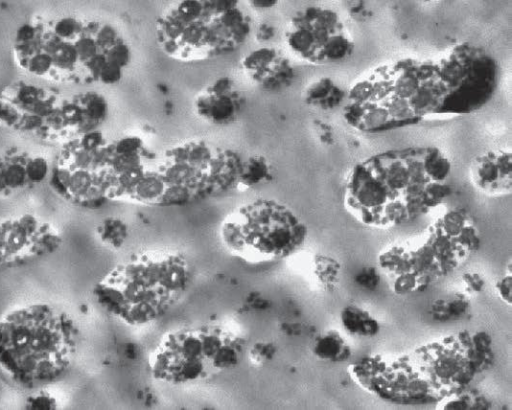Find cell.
<instances>
[{"label": "cell", "instance_id": "obj_1", "mask_svg": "<svg viewBox=\"0 0 512 410\" xmlns=\"http://www.w3.org/2000/svg\"><path fill=\"white\" fill-rule=\"evenodd\" d=\"M498 80L496 61L481 47L456 44L430 59L404 58L373 69L346 93L343 118L378 133L482 109Z\"/></svg>", "mask_w": 512, "mask_h": 410}, {"label": "cell", "instance_id": "obj_2", "mask_svg": "<svg viewBox=\"0 0 512 410\" xmlns=\"http://www.w3.org/2000/svg\"><path fill=\"white\" fill-rule=\"evenodd\" d=\"M449 157L438 147L389 149L356 162L343 188L346 211L363 226L390 229L451 195Z\"/></svg>", "mask_w": 512, "mask_h": 410}, {"label": "cell", "instance_id": "obj_3", "mask_svg": "<svg viewBox=\"0 0 512 410\" xmlns=\"http://www.w3.org/2000/svg\"><path fill=\"white\" fill-rule=\"evenodd\" d=\"M191 278L187 259L171 250H146L111 268L94 286L97 304L120 322L139 327L165 315Z\"/></svg>", "mask_w": 512, "mask_h": 410}, {"label": "cell", "instance_id": "obj_4", "mask_svg": "<svg viewBox=\"0 0 512 410\" xmlns=\"http://www.w3.org/2000/svg\"><path fill=\"white\" fill-rule=\"evenodd\" d=\"M76 343L65 311L46 302L15 307L0 317V370L21 385L53 381L70 366Z\"/></svg>", "mask_w": 512, "mask_h": 410}, {"label": "cell", "instance_id": "obj_5", "mask_svg": "<svg viewBox=\"0 0 512 410\" xmlns=\"http://www.w3.org/2000/svg\"><path fill=\"white\" fill-rule=\"evenodd\" d=\"M480 243L473 218L463 208H452L420 235L383 248L377 264L393 293H417L458 269Z\"/></svg>", "mask_w": 512, "mask_h": 410}, {"label": "cell", "instance_id": "obj_6", "mask_svg": "<svg viewBox=\"0 0 512 410\" xmlns=\"http://www.w3.org/2000/svg\"><path fill=\"white\" fill-rule=\"evenodd\" d=\"M251 32L250 18L235 0H183L156 20L161 50L180 61H200L240 47Z\"/></svg>", "mask_w": 512, "mask_h": 410}, {"label": "cell", "instance_id": "obj_7", "mask_svg": "<svg viewBox=\"0 0 512 410\" xmlns=\"http://www.w3.org/2000/svg\"><path fill=\"white\" fill-rule=\"evenodd\" d=\"M218 236L230 255L259 265L295 255L308 238V227L286 204L257 198L232 209L222 219Z\"/></svg>", "mask_w": 512, "mask_h": 410}, {"label": "cell", "instance_id": "obj_8", "mask_svg": "<svg viewBox=\"0 0 512 410\" xmlns=\"http://www.w3.org/2000/svg\"><path fill=\"white\" fill-rule=\"evenodd\" d=\"M243 340L224 326L208 324L166 332L149 353L152 378L170 385L209 380L239 364Z\"/></svg>", "mask_w": 512, "mask_h": 410}, {"label": "cell", "instance_id": "obj_9", "mask_svg": "<svg viewBox=\"0 0 512 410\" xmlns=\"http://www.w3.org/2000/svg\"><path fill=\"white\" fill-rule=\"evenodd\" d=\"M0 126L46 142H66L97 127V114L85 92L63 96L32 84L0 90Z\"/></svg>", "mask_w": 512, "mask_h": 410}, {"label": "cell", "instance_id": "obj_10", "mask_svg": "<svg viewBox=\"0 0 512 410\" xmlns=\"http://www.w3.org/2000/svg\"><path fill=\"white\" fill-rule=\"evenodd\" d=\"M411 354L438 400L469 387L495 360L493 340L485 331L461 330L422 344Z\"/></svg>", "mask_w": 512, "mask_h": 410}, {"label": "cell", "instance_id": "obj_11", "mask_svg": "<svg viewBox=\"0 0 512 410\" xmlns=\"http://www.w3.org/2000/svg\"><path fill=\"white\" fill-rule=\"evenodd\" d=\"M347 371L357 386L389 403L426 405L435 404L438 400L411 353L365 356L350 364Z\"/></svg>", "mask_w": 512, "mask_h": 410}, {"label": "cell", "instance_id": "obj_12", "mask_svg": "<svg viewBox=\"0 0 512 410\" xmlns=\"http://www.w3.org/2000/svg\"><path fill=\"white\" fill-rule=\"evenodd\" d=\"M284 39L291 53L311 64L343 61L354 51V41L339 14L323 6L297 11L287 25Z\"/></svg>", "mask_w": 512, "mask_h": 410}, {"label": "cell", "instance_id": "obj_13", "mask_svg": "<svg viewBox=\"0 0 512 410\" xmlns=\"http://www.w3.org/2000/svg\"><path fill=\"white\" fill-rule=\"evenodd\" d=\"M107 142L98 129L62 143L50 182L66 201L85 207L104 201L97 182V170Z\"/></svg>", "mask_w": 512, "mask_h": 410}, {"label": "cell", "instance_id": "obj_14", "mask_svg": "<svg viewBox=\"0 0 512 410\" xmlns=\"http://www.w3.org/2000/svg\"><path fill=\"white\" fill-rule=\"evenodd\" d=\"M61 243L50 223L31 214L0 219V268L53 253Z\"/></svg>", "mask_w": 512, "mask_h": 410}, {"label": "cell", "instance_id": "obj_15", "mask_svg": "<svg viewBox=\"0 0 512 410\" xmlns=\"http://www.w3.org/2000/svg\"><path fill=\"white\" fill-rule=\"evenodd\" d=\"M469 178L479 192L498 197L512 192V153L508 148L487 150L472 160Z\"/></svg>", "mask_w": 512, "mask_h": 410}, {"label": "cell", "instance_id": "obj_16", "mask_svg": "<svg viewBox=\"0 0 512 410\" xmlns=\"http://www.w3.org/2000/svg\"><path fill=\"white\" fill-rule=\"evenodd\" d=\"M243 104L240 92L228 77H221L201 89L194 97L196 116L212 125H228L239 115Z\"/></svg>", "mask_w": 512, "mask_h": 410}, {"label": "cell", "instance_id": "obj_17", "mask_svg": "<svg viewBox=\"0 0 512 410\" xmlns=\"http://www.w3.org/2000/svg\"><path fill=\"white\" fill-rule=\"evenodd\" d=\"M49 175L48 161L39 155L24 152H6L0 155V197L11 196Z\"/></svg>", "mask_w": 512, "mask_h": 410}, {"label": "cell", "instance_id": "obj_18", "mask_svg": "<svg viewBox=\"0 0 512 410\" xmlns=\"http://www.w3.org/2000/svg\"><path fill=\"white\" fill-rule=\"evenodd\" d=\"M241 66L256 85L269 91L289 86L294 78L289 59L272 47L252 50L242 58Z\"/></svg>", "mask_w": 512, "mask_h": 410}, {"label": "cell", "instance_id": "obj_19", "mask_svg": "<svg viewBox=\"0 0 512 410\" xmlns=\"http://www.w3.org/2000/svg\"><path fill=\"white\" fill-rule=\"evenodd\" d=\"M340 322L343 329L357 337H374L380 331V323L367 309L349 304L340 311Z\"/></svg>", "mask_w": 512, "mask_h": 410}, {"label": "cell", "instance_id": "obj_20", "mask_svg": "<svg viewBox=\"0 0 512 410\" xmlns=\"http://www.w3.org/2000/svg\"><path fill=\"white\" fill-rule=\"evenodd\" d=\"M345 98L346 93L328 77L315 80L303 92L305 103L322 110L338 107Z\"/></svg>", "mask_w": 512, "mask_h": 410}, {"label": "cell", "instance_id": "obj_21", "mask_svg": "<svg viewBox=\"0 0 512 410\" xmlns=\"http://www.w3.org/2000/svg\"><path fill=\"white\" fill-rule=\"evenodd\" d=\"M312 352L317 359L333 363L345 362L352 356L350 344L336 329H330L318 336Z\"/></svg>", "mask_w": 512, "mask_h": 410}, {"label": "cell", "instance_id": "obj_22", "mask_svg": "<svg viewBox=\"0 0 512 410\" xmlns=\"http://www.w3.org/2000/svg\"><path fill=\"white\" fill-rule=\"evenodd\" d=\"M470 305V297L458 291L435 299L431 303L430 314L435 321H454L464 317Z\"/></svg>", "mask_w": 512, "mask_h": 410}, {"label": "cell", "instance_id": "obj_23", "mask_svg": "<svg viewBox=\"0 0 512 410\" xmlns=\"http://www.w3.org/2000/svg\"><path fill=\"white\" fill-rule=\"evenodd\" d=\"M490 406L486 396L470 386L447 394L435 403L438 410H487Z\"/></svg>", "mask_w": 512, "mask_h": 410}, {"label": "cell", "instance_id": "obj_24", "mask_svg": "<svg viewBox=\"0 0 512 410\" xmlns=\"http://www.w3.org/2000/svg\"><path fill=\"white\" fill-rule=\"evenodd\" d=\"M271 166L262 155L249 156L242 159L235 188L247 190L271 178Z\"/></svg>", "mask_w": 512, "mask_h": 410}, {"label": "cell", "instance_id": "obj_25", "mask_svg": "<svg viewBox=\"0 0 512 410\" xmlns=\"http://www.w3.org/2000/svg\"><path fill=\"white\" fill-rule=\"evenodd\" d=\"M311 276L316 283L324 290H333L341 275V264L331 256L316 254L310 262Z\"/></svg>", "mask_w": 512, "mask_h": 410}, {"label": "cell", "instance_id": "obj_26", "mask_svg": "<svg viewBox=\"0 0 512 410\" xmlns=\"http://www.w3.org/2000/svg\"><path fill=\"white\" fill-rule=\"evenodd\" d=\"M97 233L104 244L116 248L125 241L127 228L121 220L107 218L98 226Z\"/></svg>", "mask_w": 512, "mask_h": 410}, {"label": "cell", "instance_id": "obj_27", "mask_svg": "<svg viewBox=\"0 0 512 410\" xmlns=\"http://www.w3.org/2000/svg\"><path fill=\"white\" fill-rule=\"evenodd\" d=\"M498 298L508 306L512 305V264L509 259L503 275L495 282Z\"/></svg>", "mask_w": 512, "mask_h": 410}, {"label": "cell", "instance_id": "obj_28", "mask_svg": "<svg viewBox=\"0 0 512 410\" xmlns=\"http://www.w3.org/2000/svg\"><path fill=\"white\" fill-rule=\"evenodd\" d=\"M462 292L471 297L483 292L486 282L484 277L474 271H466L461 275Z\"/></svg>", "mask_w": 512, "mask_h": 410}, {"label": "cell", "instance_id": "obj_29", "mask_svg": "<svg viewBox=\"0 0 512 410\" xmlns=\"http://www.w3.org/2000/svg\"><path fill=\"white\" fill-rule=\"evenodd\" d=\"M56 407V401L49 394L37 393L30 396L26 401V408L48 410Z\"/></svg>", "mask_w": 512, "mask_h": 410}, {"label": "cell", "instance_id": "obj_30", "mask_svg": "<svg viewBox=\"0 0 512 410\" xmlns=\"http://www.w3.org/2000/svg\"><path fill=\"white\" fill-rule=\"evenodd\" d=\"M378 279V275L372 267L364 269L356 276L357 283L365 288H373L377 286Z\"/></svg>", "mask_w": 512, "mask_h": 410}, {"label": "cell", "instance_id": "obj_31", "mask_svg": "<svg viewBox=\"0 0 512 410\" xmlns=\"http://www.w3.org/2000/svg\"><path fill=\"white\" fill-rule=\"evenodd\" d=\"M278 3L276 0H252L250 4L257 9H265L275 6Z\"/></svg>", "mask_w": 512, "mask_h": 410}]
</instances>
